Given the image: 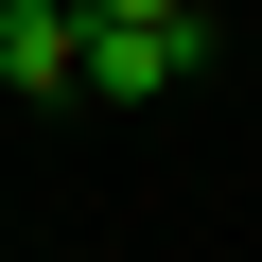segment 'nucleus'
Returning a JSON list of instances; mask_svg holds the SVG:
<instances>
[{
	"label": "nucleus",
	"instance_id": "nucleus-1",
	"mask_svg": "<svg viewBox=\"0 0 262 262\" xmlns=\"http://www.w3.org/2000/svg\"><path fill=\"white\" fill-rule=\"evenodd\" d=\"M210 53H227V35H210V0H158V18H88V88H70V105H122V122H140V105H175Z\"/></svg>",
	"mask_w": 262,
	"mask_h": 262
},
{
	"label": "nucleus",
	"instance_id": "nucleus-2",
	"mask_svg": "<svg viewBox=\"0 0 262 262\" xmlns=\"http://www.w3.org/2000/svg\"><path fill=\"white\" fill-rule=\"evenodd\" d=\"M0 88L18 105H70L88 88V0H0Z\"/></svg>",
	"mask_w": 262,
	"mask_h": 262
},
{
	"label": "nucleus",
	"instance_id": "nucleus-3",
	"mask_svg": "<svg viewBox=\"0 0 262 262\" xmlns=\"http://www.w3.org/2000/svg\"><path fill=\"white\" fill-rule=\"evenodd\" d=\"M88 18H158V0H88Z\"/></svg>",
	"mask_w": 262,
	"mask_h": 262
}]
</instances>
